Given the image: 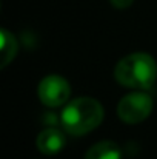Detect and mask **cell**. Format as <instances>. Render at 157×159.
<instances>
[{
	"label": "cell",
	"mask_w": 157,
	"mask_h": 159,
	"mask_svg": "<svg viewBox=\"0 0 157 159\" xmlns=\"http://www.w3.org/2000/svg\"><path fill=\"white\" fill-rule=\"evenodd\" d=\"M66 142V138L63 134V131L57 130V128H45L39 133L37 139H36V145L37 148L43 153V155H57L60 150H63Z\"/></svg>",
	"instance_id": "obj_5"
},
{
	"label": "cell",
	"mask_w": 157,
	"mask_h": 159,
	"mask_svg": "<svg viewBox=\"0 0 157 159\" xmlns=\"http://www.w3.org/2000/svg\"><path fill=\"white\" fill-rule=\"evenodd\" d=\"M114 77L122 87L150 88L157 79V63L146 53L128 54L116 65Z\"/></svg>",
	"instance_id": "obj_2"
},
{
	"label": "cell",
	"mask_w": 157,
	"mask_h": 159,
	"mask_svg": "<svg viewBox=\"0 0 157 159\" xmlns=\"http://www.w3.org/2000/svg\"><path fill=\"white\" fill-rule=\"evenodd\" d=\"M85 159H122V150L112 141H102L86 152Z\"/></svg>",
	"instance_id": "obj_6"
},
{
	"label": "cell",
	"mask_w": 157,
	"mask_h": 159,
	"mask_svg": "<svg viewBox=\"0 0 157 159\" xmlns=\"http://www.w3.org/2000/svg\"><path fill=\"white\" fill-rule=\"evenodd\" d=\"M153 111V99L146 93H129L123 96L117 105L119 117L126 124H139Z\"/></svg>",
	"instance_id": "obj_3"
},
{
	"label": "cell",
	"mask_w": 157,
	"mask_h": 159,
	"mask_svg": "<svg viewBox=\"0 0 157 159\" xmlns=\"http://www.w3.org/2000/svg\"><path fill=\"white\" fill-rule=\"evenodd\" d=\"M103 116V107L99 101L93 98H77L62 110L60 124L66 133L83 136L99 127Z\"/></svg>",
	"instance_id": "obj_1"
},
{
	"label": "cell",
	"mask_w": 157,
	"mask_h": 159,
	"mask_svg": "<svg viewBox=\"0 0 157 159\" xmlns=\"http://www.w3.org/2000/svg\"><path fill=\"white\" fill-rule=\"evenodd\" d=\"M109 2H111V5H112L114 8H117V9H126V8H129V6L133 5L134 0H109Z\"/></svg>",
	"instance_id": "obj_8"
},
{
	"label": "cell",
	"mask_w": 157,
	"mask_h": 159,
	"mask_svg": "<svg viewBox=\"0 0 157 159\" xmlns=\"http://www.w3.org/2000/svg\"><path fill=\"white\" fill-rule=\"evenodd\" d=\"M2 34V45H0V53H2V57H0V66L5 68L17 54V40L15 37L12 36V33H9L8 30H2L0 31Z\"/></svg>",
	"instance_id": "obj_7"
},
{
	"label": "cell",
	"mask_w": 157,
	"mask_h": 159,
	"mask_svg": "<svg viewBox=\"0 0 157 159\" xmlns=\"http://www.w3.org/2000/svg\"><path fill=\"white\" fill-rule=\"evenodd\" d=\"M37 94L42 104L46 107L63 105L71 94V87L68 80L62 76H46L40 80L37 87Z\"/></svg>",
	"instance_id": "obj_4"
}]
</instances>
